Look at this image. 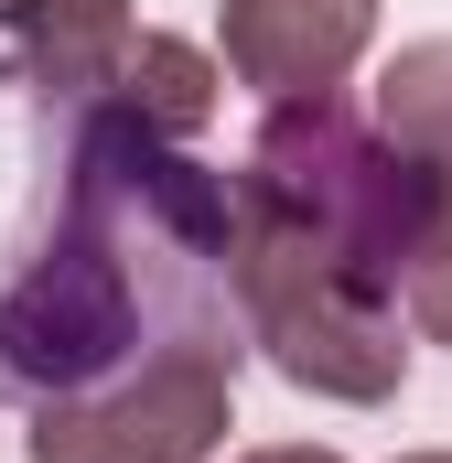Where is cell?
<instances>
[{
    "mask_svg": "<svg viewBox=\"0 0 452 463\" xmlns=\"http://www.w3.org/2000/svg\"><path fill=\"white\" fill-rule=\"evenodd\" d=\"M226 291H237L248 335L269 345V366H280L291 388L344 399V410L399 399V377H410L399 302H388V291H366V280H344L334 259H313L302 237L259 227L248 205H237V227H226Z\"/></svg>",
    "mask_w": 452,
    "mask_h": 463,
    "instance_id": "cell-1",
    "label": "cell"
},
{
    "mask_svg": "<svg viewBox=\"0 0 452 463\" xmlns=\"http://www.w3.org/2000/svg\"><path fill=\"white\" fill-rule=\"evenodd\" d=\"M226 420H237V345L216 324L162 335L129 377L33 410V463H216Z\"/></svg>",
    "mask_w": 452,
    "mask_h": 463,
    "instance_id": "cell-2",
    "label": "cell"
},
{
    "mask_svg": "<svg viewBox=\"0 0 452 463\" xmlns=\"http://www.w3.org/2000/svg\"><path fill=\"white\" fill-rule=\"evenodd\" d=\"M366 118L420 162V237H410V269H399V313L431 345H452V43L388 54Z\"/></svg>",
    "mask_w": 452,
    "mask_h": 463,
    "instance_id": "cell-3",
    "label": "cell"
},
{
    "mask_svg": "<svg viewBox=\"0 0 452 463\" xmlns=\"http://www.w3.org/2000/svg\"><path fill=\"white\" fill-rule=\"evenodd\" d=\"M226 33V76L280 98H324L355 76V54L377 43V0H216Z\"/></svg>",
    "mask_w": 452,
    "mask_h": 463,
    "instance_id": "cell-4",
    "label": "cell"
},
{
    "mask_svg": "<svg viewBox=\"0 0 452 463\" xmlns=\"http://www.w3.org/2000/svg\"><path fill=\"white\" fill-rule=\"evenodd\" d=\"M0 33L22 76L65 109H98L129 65V0H0Z\"/></svg>",
    "mask_w": 452,
    "mask_h": 463,
    "instance_id": "cell-5",
    "label": "cell"
},
{
    "mask_svg": "<svg viewBox=\"0 0 452 463\" xmlns=\"http://www.w3.org/2000/svg\"><path fill=\"white\" fill-rule=\"evenodd\" d=\"M226 76L205 43H184V33H129V65H118L108 109H129L140 129H162V140H194L205 118H216Z\"/></svg>",
    "mask_w": 452,
    "mask_h": 463,
    "instance_id": "cell-6",
    "label": "cell"
},
{
    "mask_svg": "<svg viewBox=\"0 0 452 463\" xmlns=\"http://www.w3.org/2000/svg\"><path fill=\"white\" fill-rule=\"evenodd\" d=\"M237 463H344L334 442H269V453H237Z\"/></svg>",
    "mask_w": 452,
    "mask_h": 463,
    "instance_id": "cell-7",
    "label": "cell"
},
{
    "mask_svg": "<svg viewBox=\"0 0 452 463\" xmlns=\"http://www.w3.org/2000/svg\"><path fill=\"white\" fill-rule=\"evenodd\" d=\"M399 463H452V453H399Z\"/></svg>",
    "mask_w": 452,
    "mask_h": 463,
    "instance_id": "cell-8",
    "label": "cell"
}]
</instances>
